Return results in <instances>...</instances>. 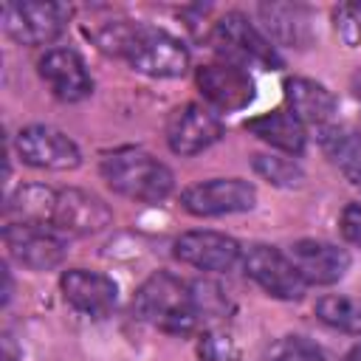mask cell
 Instances as JSON below:
<instances>
[{"mask_svg": "<svg viewBox=\"0 0 361 361\" xmlns=\"http://www.w3.org/2000/svg\"><path fill=\"white\" fill-rule=\"evenodd\" d=\"M133 310L141 322L169 336H189L203 324L195 285L169 271H155L141 282L133 296Z\"/></svg>", "mask_w": 361, "mask_h": 361, "instance_id": "1", "label": "cell"}, {"mask_svg": "<svg viewBox=\"0 0 361 361\" xmlns=\"http://www.w3.org/2000/svg\"><path fill=\"white\" fill-rule=\"evenodd\" d=\"M99 169L116 195L130 197L135 203H161L175 189L172 169L164 161H158L155 155L135 149V147L116 149V152L104 155Z\"/></svg>", "mask_w": 361, "mask_h": 361, "instance_id": "2", "label": "cell"}, {"mask_svg": "<svg viewBox=\"0 0 361 361\" xmlns=\"http://www.w3.org/2000/svg\"><path fill=\"white\" fill-rule=\"evenodd\" d=\"M209 42L223 62L240 68H262V71L282 68L276 45L243 11H226L217 23H212Z\"/></svg>", "mask_w": 361, "mask_h": 361, "instance_id": "3", "label": "cell"}, {"mask_svg": "<svg viewBox=\"0 0 361 361\" xmlns=\"http://www.w3.org/2000/svg\"><path fill=\"white\" fill-rule=\"evenodd\" d=\"M121 59H127L133 71L152 79H178L189 71V48L169 31L144 23L135 25Z\"/></svg>", "mask_w": 361, "mask_h": 361, "instance_id": "4", "label": "cell"}, {"mask_svg": "<svg viewBox=\"0 0 361 361\" xmlns=\"http://www.w3.org/2000/svg\"><path fill=\"white\" fill-rule=\"evenodd\" d=\"M6 254L28 271H54L68 257V237L51 223L14 220L3 228Z\"/></svg>", "mask_w": 361, "mask_h": 361, "instance_id": "5", "label": "cell"}, {"mask_svg": "<svg viewBox=\"0 0 361 361\" xmlns=\"http://www.w3.org/2000/svg\"><path fill=\"white\" fill-rule=\"evenodd\" d=\"M243 274L257 285L262 288L268 296L274 299H282V302H299L305 296V279L299 276V271L293 268L290 257L274 245H265V243H257V245H248L243 251V262H240Z\"/></svg>", "mask_w": 361, "mask_h": 361, "instance_id": "6", "label": "cell"}, {"mask_svg": "<svg viewBox=\"0 0 361 361\" xmlns=\"http://www.w3.org/2000/svg\"><path fill=\"white\" fill-rule=\"evenodd\" d=\"M71 8L65 3H6L3 28L20 45H51L68 25Z\"/></svg>", "mask_w": 361, "mask_h": 361, "instance_id": "7", "label": "cell"}, {"mask_svg": "<svg viewBox=\"0 0 361 361\" xmlns=\"http://www.w3.org/2000/svg\"><path fill=\"white\" fill-rule=\"evenodd\" d=\"M180 206L195 217L240 214L257 206V189L245 178H212L183 189Z\"/></svg>", "mask_w": 361, "mask_h": 361, "instance_id": "8", "label": "cell"}, {"mask_svg": "<svg viewBox=\"0 0 361 361\" xmlns=\"http://www.w3.org/2000/svg\"><path fill=\"white\" fill-rule=\"evenodd\" d=\"M14 149L20 155L23 164L34 166V169H48V172H68L76 169L82 164V152L79 144L51 127V124H28L17 133L14 138Z\"/></svg>", "mask_w": 361, "mask_h": 361, "instance_id": "9", "label": "cell"}, {"mask_svg": "<svg viewBox=\"0 0 361 361\" xmlns=\"http://www.w3.org/2000/svg\"><path fill=\"white\" fill-rule=\"evenodd\" d=\"M172 254L183 265L209 274H228L243 262V245L234 237L209 228H195L175 237Z\"/></svg>", "mask_w": 361, "mask_h": 361, "instance_id": "10", "label": "cell"}, {"mask_svg": "<svg viewBox=\"0 0 361 361\" xmlns=\"http://www.w3.org/2000/svg\"><path fill=\"white\" fill-rule=\"evenodd\" d=\"M223 138V121L209 104H180L166 118V144L175 155L189 158Z\"/></svg>", "mask_w": 361, "mask_h": 361, "instance_id": "11", "label": "cell"}, {"mask_svg": "<svg viewBox=\"0 0 361 361\" xmlns=\"http://www.w3.org/2000/svg\"><path fill=\"white\" fill-rule=\"evenodd\" d=\"M195 82L203 102L220 113H234L254 102V79L240 65H231L223 59L206 62L195 71Z\"/></svg>", "mask_w": 361, "mask_h": 361, "instance_id": "12", "label": "cell"}, {"mask_svg": "<svg viewBox=\"0 0 361 361\" xmlns=\"http://www.w3.org/2000/svg\"><path fill=\"white\" fill-rule=\"evenodd\" d=\"M113 223V209L87 189H62L56 192L51 226L65 237H90L104 231Z\"/></svg>", "mask_w": 361, "mask_h": 361, "instance_id": "13", "label": "cell"}, {"mask_svg": "<svg viewBox=\"0 0 361 361\" xmlns=\"http://www.w3.org/2000/svg\"><path fill=\"white\" fill-rule=\"evenodd\" d=\"M62 299L87 319H104L118 305V285L113 276L87 268H68L59 276Z\"/></svg>", "mask_w": 361, "mask_h": 361, "instance_id": "14", "label": "cell"}, {"mask_svg": "<svg viewBox=\"0 0 361 361\" xmlns=\"http://www.w3.org/2000/svg\"><path fill=\"white\" fill-rule=\"evenodd\" d=\"M288 257L299 271V276L305 279V285H319V288L341 282L353 262L347 248L327 240H313V237L296 240L288 248Z\"/></svg>", "mask_w": 361, "mask_h": 361, "instance_id": "15", "label": "cell"}, {"mask_svg": "<svg viewBox=\"0 0 361 361\" xmlns=\"http://www.w3.org/2000/svg\"><path fill=\"white\" fill-rule=\"evenodd\" d=\"M37 73L59 102H82L93 93V76L73 48H48L37 62Z\"/></svg>", "mask_w": 361, "mask_h": 361, "instance_id": "16", "label": "cell"}, {"mask_svg": "<svg viewBox=\"0 0 361 361\" xmlns=\"http://www.w3.org/2000/svg\"><path fill=\"white\" fill-rule=\"evenodd\" d=\"M262 34L288 48H307L313 42V14L302 3H259Z\"/></svg>", "mask_w": 361, "mask_h": 361, "instance_id": "17", "label": "cell"}, {"mask_svg": "<svg viewBox=\"0 0 361 361\" xmlns=\"http://www.w3.org/2000/svg\"><path fill=\"white\" fill-rule=\"evenodd\" d=\"M285 102L288 110L305 124V127H333L338 102L333 90H327L322 82L307 79V76H288L285 79Z\"/></svg>", "mask_w": 361, "mask_h": 361, "instance_id": "18", "label": "cell"}, {"mask_svg": "<svg viewBox=\"0 0 361 361\" xmlns=\"http://www.w3.org/2000/svg\"><path fill=\"white\" fill-rule=\"evenodd\" d=\"M245 130L265 141L268 147L285 152V155H302L305 152V144H307V133H305V124L290 113V110H271V113H262V116H254L245 121Z\"/></svg>", "mask_w": 361, "mask_h": 361, "instance_id": "19", "label": "cell"}, {"mask_svg": "<svg viewBox=\"0 0 361 361\" xmlns=\"http://www.w3.org/2000/svg\"><path fill=\"white\" fill-rule=\"evenodd\" d=\"M322 147H324L327 158L341 169V175L353 186H361V133L324 127L322 130Z\"/></svg>", "mask_w": 361, "mask_h": 361, "instance_id": "20", "label": "cell"}, {"mask_svg": "<svg viewBox=\"0 0 361 361\" xmlns=\"http://www.w3.org/2000/svg\"><path fill=\"white\" fill-rule=\"evenodd\" d=\"M316 316L322 324H327L338 333L361 336V299H355V296L327 293L316 302Z\"/></svg>", "mask_w": 361, "mask_h": 361, "instance_id": "21", "label": "cell"}, {"mask_svg": "<svg viewBox=\"0 0 361 361\" xmlns=\"http://www.w3.org/2000/svg\"><path fill=\"white\" fill-rule=\"evenodd\" d=\"M54 203H56L54 189L39 186V183H28V186H20L8 197L6 212H17L20 220H25V223H51Z\"/></svg>", "mask_w": 361, "mask_h": 361, "instance_id": "22", "label": "cell"}, {"mask_svg": "<svg viewBox=\"0 0 361 361\" xmlns=\"http://www.w3.org/2000/svg\"><path fill=\"white\" fill-rule=\"evenodd\" d=\"M251 166L254 172L268 180L271 186H279V189H293L305 180V169L290 158V155H274V152H257L251 158Z\"/></svg>", "mask_w": 361, "mask_h": 361, "instance_id": "23", "label": "cell"}, {"mask_svg": "<svg viewBox=\"0 0 361 361\" xmlns=\"http://www.w3.org/2000/svg\"><path fill=\"white\" fill-rule=\"evenodd\" d=\"M197 355H200V361H237L240 344L226 327L214 324V327H206V333L200 336Z\"/></svg>", "mask_w": 361, "mask_h": 361, "instance_id": "24", "label": "cell"}, {"mask_svg": "<svg viewBox=\"0 0 361 361\" xmlns=\"http://www.w3.org/2000/svg\"><path fill=\"white\" fill-rule=\"evenodd\" d=\"M268 361H327L322 347L305 336H282L271 344Z\"/></svg>", "mask_w": 361, "mask_h": 361, "instance_id": "25", "label": "cell"}, {"mask_svg": "<svg viewBox=\"0 0 361 361\" xmlns=\"http://www.w3.org/2000/svg\"><path fill=\"white\" fill-rule=\"evenodd\" d=\"M192 285H195L200 319H203V324L212 327L214 319L226 316V310H228V296L223 293V288H220L217 282H209V279H200V282H192Z\"/></svg>", "mask_w": 361, "mask_h": 361, "instance_id": "26", "label": "cell"}, {"mask_svg": "<svg viewBox=\"0 0 361 361\" xmlns=\"http://www.w3.org/2000/svg\"><path fill=\"white\" fill-rule=\"evenodd\" d=\"M333 28H336V37L347 48L361 45V3H341V6H336Z\"/></svg>", "mask_w": 361, "mask_h": 361, "instance_id": "27", "label": "cell"}, {"mask_svg": "<svg viewBox=\"0 0 361 361\" xmlns=\"http://www.w3.org/2000/svg\"><path fill=\"white\" fill-rule=\"evenodd\" d=\"M338 231L347 243L361 245V203H347L338 214Z\"/></svg>", "mask_w": 361, "mask_h": 361, "instance_id": "28", "label": "cell"}, {"mask_svg": "<svg viewBox=\"0 0 361 361\" xmlns=\"http://www.w3.org/2000/svg\"><path fill=\"white\" fill-rule=\"evenodd\" d=\"M350 90H353V96H355V102L361 104V68L353 73V79H350Z\"/></svg>", "mask_w": 361, "mask_h": 361, "instance_id": "29", "label": "cell"}, {"mask_svg": "<svg viewBox=\"0 0 361 361\" xmlns=\"http://www.w3.org/2000/svg\"><path fill=\"white\" fill-rule=\"evenodd\" d=\"M341 361H361V341L358 344H353L347 353H344V358Z\"/></svg>", "mask_w": 361, "mask_h": 361, "instance_id": "30", "label": "cell"}, {"mask_svg": "<svg viewBox=\"0 0 361 361\" xmlns=\"http://www.w3.org/2000/svg\"><path fill=\"white\" fill-rule=\"evenodd\" d=\"M3 361H20V358H17V353H14V347H11V341H8V338H6V341H3Z\"/></svg>", "mask_w": 361, "mask_h": 361, "instance_id": "31", "label": "cell"}]
</instances>
